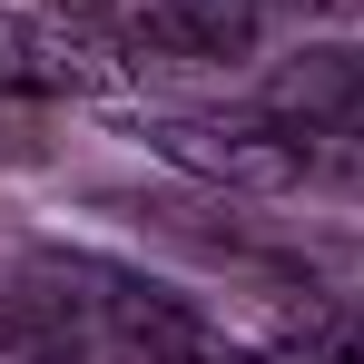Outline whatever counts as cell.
Wrapping results in <instances>:
<instances>
[{
	"label": "cell",
	"mask_w": 364,
	"mask_h": 364,
	"mask_svg": "<svg viewBox=\"0 0 364 364\" xmlns=\"http://www.w3.org/2000/svg\"><path fill=\"white\" fill-rule=\"evenodd\" d=\"M99 89H119L109 40L69 30L60 10L0 0V99H99Z\"/></svg>",
	"instance_id": "obj_1"
},
{
	"label": "cell",
	"mask_w": 364,
	"mask_h": 364,
	"mask_svg": "<svg viewBox=\"0 0 364 364\" xmlns=\"http://www.w3.org/2000/svg\"><path fill=\"white\" fill-rule=\"evenodd\" d=\"M256 109L286 119L296 138H315L345 178H364V50H305V60H286Z\"/></svg>",
	"instance_id": "obj_2"
},
{
	"label": "cell",
	"mask_w": 364,
	"mask_h": 364,
	"mask_svg": "<svg viewBox=\"0 0 364 364\" xmlns=\"http://www.w3.org/2000/svg\"><path fill=\"white\" fill-rule=\"evenodd\" d=\"M119 40L158 50V60H227L256 40V10L246 0H109Z\"/></svg>",
	"instance_id": "obj_3"
},
{
	"label": "cell",
	"mask_w": 364,
	"mask_h": 364,
	"mask_svg": "<svg viewBox=\"0 0 364 364\" xmlns=\"http://www.w3.org/2000/svg\"><path fill=\"white\" fill-rule=\"evenodd\" d=\"M266 345L286 364H364V296H296V305H276Z\"/></svg>",
	"instance_id": "obj_4"
},
{
	"label": "cell",
	"mask_w": 364,
	"mask_h": 364,
	"mask_svg": "<svg viewBox=\"0 0 364 364\" xmlns=\"http://www.w3.org/2000/svg\"><path fill=\"white\" fill-rule=\"evenodd\" d=\"M138 364H286V355H276V345H227V335H207V325L178 305V315L138 345Z\"/></svg>",
	"instance_id": "obj_5"
},
{
	"label": "cell",
	"mask_w": 364,
	"mask_h": 364,
	"mask_svg": "<svg viewBox=\"0 0 364 364\" xmlns=\"http://www.w3.org/2000/svg\"><path fill=\"white\" fill-rule=\"evenodd\" d=\"M315 10H335V20H364V0H315Z\"/></svg>",
	"instance_id": "obj_6"
},
{
	"label": "cell",
	"mask_w": 364,
	"mask_h": 364,
	"mask_svg": "<svg viewBox=\"0 0 364 364\" xmlns=\"http://www.w3.org/2000/svg\"><path fill=\"white\" fill-rule=\"evenodd\" d=\"M0 364H50V355H10V345H0Z\"/></svg>",
	"instance_id": "obj_7"
},
{
	"label": "cell",
	"mask_w": 364,
	"mask_h": 364,
	"mask_svg": "<svg viewBox=\"0 0 364 364\" xmlns=\"http://www.w3.org/2000/svg\"><path fill=\"white\" fill-rule=\"evenodd\" d=\"M79 10H109V0H79Z\"/></svg>",
	"instance_id": "obj_8"
}]
</instances>
